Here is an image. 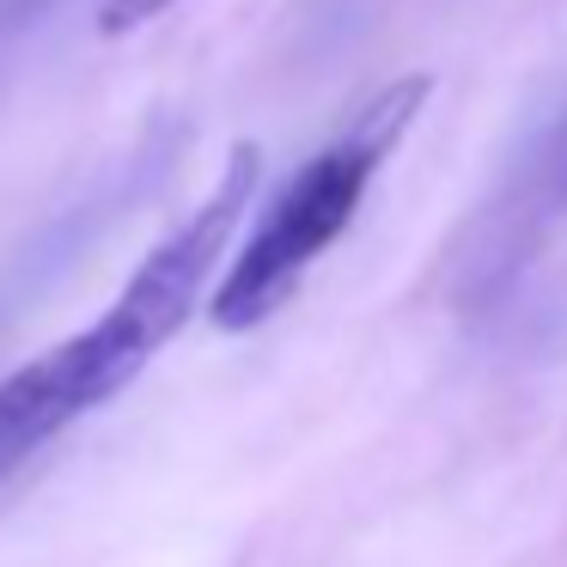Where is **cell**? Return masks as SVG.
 Wrapping results in <instances>:
<instances>
[{
    "mask_svg": "<svg viewBox=\"0 0 567 567\" xmlns=\"http://www.w3.org/2000/svg\"><path fill=\"white\" fill-rule=\"evenodd\" d=\"M177 0H104L99 7V31L104 38H128V31H141L147 19L172 13Z\"/></svg>",
    "mask_w": 567,
    "mask_h": 567,
    "instance_id": "cell-4",
    "label": "cell"
},
{
    "mask_svg": "<svg viewBox=\"0 0 567 567\" xmlns=\"http://www.w3.org/2000/svg\"><path fill=\"white\" fill-rule=\"evenodd\" d=\"M427 92H433L427 74L391 80L384 92H372V104L342 128V135L323 141V147L275 189V202L262 208L257 233L238 245V257L226 262L220 287L208 293L214 330H226V336L257 330V323H269L275 311L293 299V287L311 275V262L354 226L372 177L384 172L396 141L415 128Z\"/></svg>",
    "mask_w": 567,
    "mask_h": 567,
    "instance_id": "cell-1",
    "label": "cell"
},
{
    "mask_svg": "<svg viewBox=\"0 0 567 567\" xmlns=\"http://www.w3.org/2000/svg\"><path fill=\"white\" fill-rule=\"evenodd\" d=\"M567 226V92L537 128L513 147L494 189L476 202L470 226L452 250V299L457 306H494L537 250Z\"/></svg>",
    "mask_w": 567,
    "mask_h": 567,
    "instance_id": "cell-2",
    "label": "cell"
},
{
    "mask_svg": "<svg viewBox=\"0 0 567 567\" xmlns=\"http://www.w3.org/2000/svg\"><path fill=\"white\" fill-rule=\"evenodd\" d=\"M135 379L141 372L116 354L99 323H86L80 336L55 342L50 354L19 367L13 379H0V482L13 476L19 464H31L80 415H92L116 391H128Z\"/></svg>",
    "mask_w": 567,
    "mask_h": 567,
    "instance_id": "cell-3",
    "label": "cell"
},
{
    "mask_svg": "<svg viewBox=\"0 0 567 567\" xmlns=\"http://www.w3.org/2000/svg\"><path fill=\"white\" fill-rule=\"evenodd\" d=\"M318 7H330V13H342V7H348V0H318Z\"/></svg>",
    "mask_w": 567,
    "mask_h": 567,
    "instance_id": "cell-5",
    "label": "cell"
}]
</instances>
